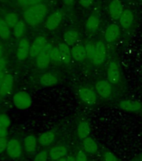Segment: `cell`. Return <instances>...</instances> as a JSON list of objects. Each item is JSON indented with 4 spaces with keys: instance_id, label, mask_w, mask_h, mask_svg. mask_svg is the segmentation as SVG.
Wrapping results in <instances>:
<instances>
[{
    "instance_id": "6da1fadb",
    "label": "cell",
    "mask_w": 142,
    "mask_h": 161,
    "mask_svg": "<svg viewBox=\"0 0 142 161\" xmlns=\"http://www.w3.org/2000/svg\"><path fill=\"white\" fill-rule=\"evenodd\" d=\"M48 12V6L42 3L24 9L22 14V17L25 24L30 26H36L46 19Z\"/></svg>"
},
{
    "instance_id": "7a4b0ae2",
    "label": "cell",
    "mask_w": 142,
    "mask_h": 161,
    "mask_svg": "<svg viewBox=\"0 0 142 161\" xmlns=\"http://www.w3.org/2000/svg\"><path fill=\"white\" fill-rule=\"evenodd\" d=\"M32 98L28 92L24 91L18 92L13 97V103L17 109L26 110L32 106Z\"/></svg>"
},
{
    "instance_id": "3957f363",
    "label": "cell",
    "mask_w": 142,
    "mask_h": 161,
    "mask_svg": "<svg viewBox=\"0 0 142 161\" xmlns=\"http://www.w3.org/2000/svg\"><path fill=\"white\" fill-rule=\"evenodd\" d=\"M53 45L51 43L48 42L45 49L42 50V52L40 53L39 55H38L37 57L35 58V63L37 67L40 70H45L50 65L51 63V60H50V53H51V50H52Z\"/></svg>"
},
{
    "instance_id": "277c9868",
    "label": "cell",
    "mask_w": 142,
    "mask_h": 161,
    "mask_svg": "<svg viewBox=\"0 0 142 161\" xmlns=\"http://www.w3.org/2000/svg\"><path fill=\"white\" fill-rule=\"evenodd\" d=\"M64 19V11L62 9H57L51 13L45 19V28L49 30H56Z\"/></svg>"
},
{
    "instance_id": "5b68a950",
    "label": "cell",
    "mask_w": 142,
    "mask_h": 161,
    "mask_svg": "<svg viewBox=\"0 0 142 161\" xmlns=\"http://www.w3.org/2000/svg\"><path fill=\"white\" fill-rule=\"evenodd\" d=\"M106 59V46L102 41L95 43V53L92 57V62L96 65H100L105 62Z\"/></svg>"
},
{
    "instance_id": "8992f818",
    "label": "cell",
    "mask_w": 142,
    "mask_h": 161,
    "mask_svg": "<svg viewBox=\"0 0 142 161\" xmlns=\"http://www.w3.org/2000/svg\"><path fill=\"white\" fill-rule=\"evenodd\" d=\"M8 155L12 158H18L23 154V146L17 138H11L8 142L6 148Z\"/></svg>"
},
{
    "instance_id": "52a82bcc",
    "label": "cell",
    "mask_w": 142,
    "mask_h": 161,
    "mask_svg": "<svg viewBox=\"0 0 142 161\" xmlns=\"http://www.w3.org/2000/svg\"><path fill=\"white\" fill-rule=\"evenodd\" d=\"M30 48H31V44L28 39L26 38L20 39L16 50V56L18 60L19 61H24L26 60L28 56H29Z\"/></svg>"
},
{
    "instance_id": "ba28073f",
    "label": "cell",
    "mask_w": 142,
    "mask_h": 161,
    "mask_svg": "<svg viewBox=\"0 0 142 161\" xmlns=\"http://www.w3.org/2000/svg\"><path fill=\"white\" fill-rule=\"evenodd\" d=\"M48 44L47 39L43 36V35H39L35 38L34 40L31 44V48H30L29 56L31 58H36L42 50L45 49L46 45Z\"/></svg>"
},
{
    "instance_id": "9c48e42d",
    "label": "cell",
    "mask_w": 142,
    "mask_h": 161,
    "mask_svg": "<svg viewBox=\"0 0 142 161\" xmlns=\"http://www.w3.org/2000/svg\"><path fill=\"white\" fill-rule=\"evenodd\" d=\"M79 97L83 103L89 106L94 105L97 101V97L95 91L88 87L80 88L79 90Z\"/></svg>"
},
{
    "instance_id": "30bf717a",
    "label": "cell",
    "mask_w": 142,
    "mask_h": 161,
    "mask_svg": "<svg viewBox=\"0 0 142 161\" xmlns=\"http://www.w3.org/2000/svg\"><path fill=\"white\" fill-rule=\"evenodd\" d=\"M120 72L117 62L115 60L110 61L107 68V80L111 84H116L120 80Z\"/></svg>"
},
{
    "instance_id": "8fae6325",
    "label": "cell",
    "mask_w": 142,
    "mask_h": 161,
    "mask_svg": "<svg viewBox=\"0 0 142 161\" xmlns=\"http://www.w3.org/2000/svg\"><path fill=\"white\" fill-rule=\"evenodd\" d=\"M14 83V78L11 73H5L4 78L2 84L0 86V96L1 97H7L13 90Z\"/></svg>"
},
{
    "instance_id": "7c38bea8",
    "label": "cell",
    "mask_w": 142,
    "mask_h": 161,
    "mask_svg": "<svg viewBox=\"0 0 142 161\" xmlns=\"http://www.w3.org/2000/svg\"><path fill=\"white\" fill-rule=\"evenodd\" d=\"M108 10L110 17L113 19H120V16L124 12V6L120 0H111L108 5Z\"/></svg>"
},
{
    "instance_id": "4fadbf2b",
    "label": "cell",
    "mask_w": 142,
    "mask_h": 161,
    "mask_svg": "<svg viewBox=\"0 0 142 161\" xmlns=\"http://www.w3.org/2000/svg\"><path fill=\"white\" fill-rule=\"evenodd\" d=\"M112 84L109 80H99L95 84V90L103 98L110 97L112 93Z\"/></svg>"
},
{
    "instance_id": "5bb4252c",
    "label": "cell",
    "mask_w": 142,
    "mask_h": 161,
    "mask_svg": "<svg viewBox=\"0 0 142 161\" xmlns=\"http://www.w3.org/2000/svg\"><path fill=\"white\" fill-rule=\"evenodd\" d=\"M118 107L125 112L130 113H137L142 110V103L137 101L123 100L118 103Z\"/></svg>"
},
{
    "instance_id": "9a60e30c",
    "label": "cell",
    "mask_w": 142,
    "mask_h": 161,
    "mask_svg": "<svg viewBox=\"0 0 142 161\" xmlns=\"http://www.w3.org/2000/svg\"><path fill=\"white\" fill-rule=\"evenodd\" d=\"M120 29L119 25H117L116 24H110L105 29L104 37H105L106 42L112 43L115 42V40H117L118 37L120 36Z\"/></svg>"
},
{
    "instance_id": "2e32d148",
    "label": "cell",
    "mask_w": 142,
    "mask_h": 161,
    "mask_svg": "<svg viewBox=\"0 0 142 161\" xmlns=\"http://www.w3.org/2000/svg\"><path fill=\"white\" fill-rule=\"evenodd\" d=\"M134 20H135V17H134V14L132 11L130 9H125L120 16L119 21H120L121 27L124 29H130L134 24Z\"/></svg>"
},
{
    "instance_id": "e0dca14e",
    "label": "cell",
    "mask_w": 142,
    "mask_h": 161,
    "mask_svg": "<svg viewBox=\"0 0 142 161\" xmlns=\"http://www.w3.org/2000/svg\"><path fill=\"white\" fill-rule=\"evenodd\" d=\"M68 153V149L65 145H56L50 148L49 152V156L52 160L55 161L60 158H65V156Z\"/></svg>"
},
{
    "instance_id": "ac0fdd59",
    "label": "cell",
    "mask_w": 142,
    "mask_h": 161,
    "mask_svg": "<svg viewBox=\"0 0 142 161\" xmlns=\"http://www.w3.org/2000/svg\"><path fill=\"white\" fill-rule=\"evenodd\" d=\"M72 58L76 61H83L87 58L85 45L81 44H76L71 49Z\"/></svg>"
},
{
    "instance_id": "d6986e66",
    "label": "cell",
    "mask_w": 142,
    "mask_h": 161,
    "mask_svg": "<svg viewBox=\"0 0 142 161\" xmlns=\"http://www.w3.org/2000/svg\"><path fill=\"white\" fill-rule=\"evenodd\" d=\"M23 145L27 153H34L38 148V139L34 135H28L24 138Z\"/></svg>"
},
{
    "instance_id": "ffe728a7",
    "label": "cell",
    "mask_w": 142,
    "mask_h": 161,
    "mask_svg": "<svg viewBox=\"0 0 142 161\" xmlns=\"http://www.w3.org/2000/svg\"><path fill=\"white\" fill-rule=\"evenodd\" d=\"M57 76L51 72H45L41 75L39 77V83L43 86H52L58 83Z\"/></svg>"
},
{
    "instance_id": "44dd1931",
    "label": "cell",
    "mask_w": 142,
    "mask_h": 161,
    "mask_svg": "<svg viewBox=\"0 0 142 161\" xmlns=\"http://www.w3.org/2000/svg\"><path fill=\"white\" fill-rule=\"evenodd\" d=\"M55 137H56V134H55V132H53V131H46V132H44V133H42L39 136L38 142H39L40 145L45 146V147L50 146L55 141Z\"/></svg>"
},
{
    "instance_id": "7402d4cb",
    "label": "cell",
    "mask_w": 142,
    "mask_h": 161,
    "mask_svg": "<svg viewBox=\"0 0 142 161\" xmlns=\"http://www.w3.org/2000/svg\"><path fill=\"white\" fill-rule=\"evenodd\" d=\"M59 50H60V55H61V59H62V62L68 64L70 62L72 55H71V49L70 46L65 44V43H60L57 45Z\"/></svg>"
},
{
    "instance_id": "603a6c76",
    "label": "cell",
    "mask_w": 142,
    "mask_h": 161,
    "mask_svg": "<svg viewBox=\"0 0 142 161\" xmlns=\"http://www.w3.org/2000/svg\"><path fill=\"white\" fill-rule=\"evenodd\" d=\"M80 39V35L77 30H70L66 31L64 35V40H65V43L67 44L69 46L70 45H75L77 44Z\"/></svg>"
},
{
    "instance_id": "cb8c5ba5",
    "label": "cell",
    "mask_w": 142,
    "mask_h": 161,
    "mask_svg": "<svg viewBox=\"0 0 142 161\" xmlns=\"http://www.w3.org/2000/svg\"><path fill=\"white\" fill-rule=\"evenodd\" d=\"M100 25V18L98 17L97 15H90V17L88 18L85 23V27L86 30L90 32H95L99 30Z\"/></svg>"
},
{
    "instance_id": "d4e9b609",
    "label": "cell",
    "mask_w": 142,
    "mask_h": 161,
    "mask_svg": "<svg viewBox=\"0 0 142 161\" xmlns=\"http://www.w3.org/2000/svg\"><path fill=\"white\" fill-rule=\"evenodd\" d=\"M83 148L87 153H95L98 150V144L94 138L89 136L83 141Z\"/></svg>"
},
{
    "instance_id": "484cf974",
    "label": "cell",
    "mask_w": 142,
    "mask_h": 161,
    "mask_svg": "<svg viewBox=\"0 0 142 161\" xmlns=\"http://www.w3.org/2000/svg\"><path fill=\"white\" fill-rule=\"evenodd\" d=\"M90 133V124L85 122V121H82L79 123V125L77 127V134L78 137L80 139H85L87 137H89V134Z\"/></svg>"
},
{
    "instance_id": "4316f807",
    "label": "cell",
    "mask_w": 142,
    "mask_h": 161,
    "mask_svg": "<svg viewBox=\"0 0 142 161\" xmlns=\"http://www.w3.org/2000/svg\"><path fill=\"white\" fill-rule=\"evenodd\" d=\"M26 32V24L24 20H20L14 27L13 28L12 34L15 39H22Z\"/></svg>"
},
{
    "instance_id": "83f0119b",
    "label": "cell",
    "mask_w": 142,
    "mask_h": 161,
    "mask_svg": "<svg viewBox=\"0 0 142 161\" xmlns=\"http://www.w3.org/2000/svg\"><path fill=\"white\" fill-rule=\"evenodd\" d=\"M11 35V27L5 22L3 19H0V39L3 40H8Z\"/></svg>"
},
{
    "instance_id": "f1b7e54d",
    "label": "cell",
    "mask_w": 142,
    "mask_h": 161,
    "mask_svg": "<svg viewBox=\"0 0 142 161\" xmlns=\"http://www.w3.org/2000/svg\"><path fill=\"white\" fill-rule=\"evenodd\" d=\"M3 19L5 20V22L7 23L8 25H9L11 28H13L15 25H17L18 23L19 22V17L18 15L15 12H8L4 15Z\"/></svg>"
},
{
    "instance_id": "f546056e",
    "label": "cell",
    "mask_w": 142,
    "mask_h": 161,
    "mask_svg": "<svg viewBox=\"0 0 142 161\" xmlns=\"http://www.w3.org/2000/svg\"><path fill=\"white\" fill-rule=\"evenodd\" d=\"M50 60H51V63L55 64V65H59V64L63 63L58 46H53L51 53H50Z\"/></svg>"
},
{
    "instance_id": "4dcf8cb0",
    "label": "cell",
    "mask_w": 142,
    "mask_h": 161,
    "mask_svg": "<svg viewBox=\"0 0 142 161\" xmlns=\"http://www.w3.org/2000/svg\"><path fill=\"white\" fill-rule=\"evenodd\" d=\"M42 1L43 0H16V3L20 8L26 9L28 8L42 3Z\"/></svg>"
},
{
    "instance_id": "1f68e13d",
    "label": "cell",
    "mask_w": 142,
    "mask_h": 161,
    "mask_svg": "<svg viewBox=\"0 0 142 161\" xmlns=\"http://www.w3.org/2000/svg\"><path fill=\"white\" fill-rule=\"evenodd\" d=\"M11 125V119L6 114H0V127L8 128Z\"/></svg>"
},
{
    "instance_id": "d6a6232c",
    "label": "cell",
    "mask_w": 142,
    "mask_h": 161,
    "mask_svg": "<svg viewBox=\"0 0 142 161\" xmlns=\"http://www.w3.org/2000/svg\"><path fill=\"white\" fill-rule=\"evenodd\" d=\"M85 47L87 58H89L90 60H92L93 55L95 53V43H88L85 45Z\"/></svg>"
},
{
    "instance_id": "836d02e7",
    "label": "cell",
    "mask_w": 142,
    "mask_h": 161,
    "mask_svg": "<svg viewBox=\"0 0 142 161\" xmlns=\"http://www.w3.org/2000/svg\"><path fill=\"white\" fill-rule=\"evenodd\" d=\"M49 153L46 150H42L35 155L34 161H47Z\"/></svg>"
},
{
    "instance_id": "e575fe53",
    "label": "cell",
    "mask_w": 142,
    "mask_h": 161,
    "mask_svg": "<svg viewBox=\"0 0 142 161\" xmlns=\"http://www.w3.org/2000/svg\"><path fill=\"white\" fill-rule=\"evenodd\" d=\"M104 159L105 161H118L116 156L111 152H105V155H104Z\"/></svg>"
},
{
    "instance_id": "d590c367",
    "label": "cell",
    "mask_w": 142,
    "mask_h": 161,
    "mask_svg": "<svg viewBox=\"0 0 142 161\" xmlns=\"http://www.w3.org/2000/svg\"><path fill=\"white\" fill-rule=\"evenodd\" d=\"M8 142V140L7 139V138H0V153L6 151Z\"/></svg>"
},
{
    "instance_id": "8d00e7d4",
    "label": "cell",
    "mask_w": 142,
    "mask_h": 161,
    "mask_svg": "<svg viewBox=\"0 0 142 161\" xmlns=\"http://www.w3.org/2000/svg\"><path fill=\"white\" fill-rule=\"evenodd\" d=\"M75 160L76 161H88V158L83 151H79L75 156Z\"/></svg>"
},
{
    "instance_id": "74e56055",
    "label": "cell",
    "mask_w": 142,
    "mask_h": 161,
    "mask_svg": "<svg viewBox=\"0 0 142 161\" xmlns=\"http://www.w3.org/2000/svg\"><path fill=\"white\" fill-rule=\"evenodd\" d=\"M94 0H80V4L83 8H89L92 4Z\"/></svg>"
},
{
    "instance_id": "f35d334b",
    "label": "cell",
    "mask_w": 142,
    "mask_h": 161,
    "mask_svg": "<svg viewBox=\"0 0 142 161\" xmlns=\"http://www.w3.org/2000/svg\"><path fill=\"white\" fill-rule=\"evenodd\" d=\"M7 66V60L4 57L0 58V72L4 71L5 68Z\"/></svg>"
},
{
    "instance_id": "ab89813d",
    "label": "cell",
    "mask_w": 142,
    "mask_h": 161,
    "mask_svg": "<svg viewBox=\"0 0 142 161\" xmlns=\"http://www.w3.org/2000/svg\"><path fill=\"white\" fill-rule=\"evenodd\" d=\"M8 128L0 127V138H7Z\"/></svg>"
},
{
    "instance_id": "60d3db41",
    "label": "cell",
    "mask_w": 142,
    "mask_h": 161,
    "mask_svg": "<svg viewBox=\"0 0 142 161\" xmlns=\"http://www.w3.org/2000/svg\"><path fill=\"white\" fill-rule=\"evenodd\" d=\"M75 0H64V3L66 6H70V5H72L75 3Z\"/></svg>"
},
{
    "instance_id": "b9f144b4",
    "label": "cell",
    "mask_w": 142,
    "mask_h": 161,
    "mask_svg": "<svg viewBox=\"0 0 142 161\" xmlns=\"http://www.w3.org/2000/svg\"><path fill=\"white\" fill-rule=\"evenodd\" d=\"M4 75H5L4 71H3V72H0V86H1V84H2V82H3V80Z\"/></svg>"
},
{
    "instance_id": "7bdbcfd3",
    "label": "cell",
    "mask_w": 142,
    "mask_h": 161,
    "mask_svg": "<svg viewBox=\"0 0 142 161\" xmlns=\"http://www.w3.org/2000/svg\"><path fill=\"white\" fill-rule=\"evenodd\" d=\"M3 48L2 44L0 43V58L3 57Z\"/></svg>"
},
{
    "instance_id": "ee69618b",
    "label": "cell",
    "mask_w": 142,
    "mask_h": 161,
    "mask_svg": "<svg viewBox=\"0 0 142 161\" xmlns=\"http://www.w3.org/2000/svg\"><path fill=\"white\" fill-rule=\"evenodd\" d=\"M67 161H76L75 160V158H74L73 156H69L68 158H66Z\"/></svg>"
},
{
    "instance_id": "f6af8a7d",
    "label": "cell",
    "mask_w": 142,
    "mask_h": 161,
    "mask_svg": "<svg viewBox=\"0 0 142 161\" xmlns=\"http://www.w3.org/2000/svg\"><path fill=\"white\" fill-rule=\"evenodd\" d=\"M55 161H67L66 158H60V159H58V160H55Z\"/></svg>"
},
{
    "instance_id": "bcb514c9",
    "label": "cell",
    "mask_w": 142,
    "mask_h": 161,
    "mask_svg": "<svg viewBox=\"0 0 142 161\" xmlns=\"http://www.w3.org/2000/svg\"><path fill=\"white\" fill-rule=\"evenodd\" d=\"M139 1H140V2H142V0H139Z\"/></svg>"
},
{
    "instance_id": "7dc6e473",
    "label": "cell",
    "mask_w": 142,
    "mask_h": 161,
    "mask_svg": "<svg viewBox=\"0 0 142 161\" xmlns=\"http://www.w3.org/2000/svg\"><path fill=\"white\" fill-rule=\"evenodd\" d=\"M141 161H142V157H141Z\"/></svg>"
}]
</instances>
